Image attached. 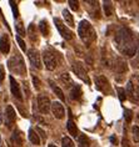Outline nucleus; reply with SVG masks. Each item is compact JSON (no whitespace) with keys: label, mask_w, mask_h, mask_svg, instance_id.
<instances>
[{"label":"nucleus","mask_w":139,"mask_h":147,"mask_svg":"<svg viewBox=\"0 0 139 147\" xmlns=\"http://www.w3.org/2000/svg\"><path fill=\"white\" fill-rule=\"evenodd\" d=\"M115 44L118 50L125 56H134L137 53V42L133 32L127 28H122L115 34Z\"/></svg>","instance_id":"nucleus-1"},{"label":"nucleus","mask_w":139,"mask_h":147,"mask_svg":"<svg viewBox=\"0 0 139 147\" xmlns=\"http://www.w3.org/2000/svg\"><path fill=\"white\" fill-rule=\"evenodd\" d=\"M78 34L80 36V39H82V41L87 46H89L90 44L97 39V34H95V31H94L93 26H91L90 23L87 20H82L79 23Z\"/></svg>","instance_id":"nucleus-2"},{"label":"nucleus","mask_w":139,"mask_h":147,"mask_svg":"<svg viewBox=\"0 0 139 147\" xmlns=\"http://www.w3.org/2000/svg\"><path fill=\"white\" fill-rule=\"evenodd\" d=\"M8 67L12 72L16 74V75H20V76H24L27 74V69H25V65H24V60L21 57V55L19 53H15L14 56L10 59L8 61Z\"/></svg>","instance_id":"nucleus-3"},{"label":"nucleus","mask_w":139,"mask_h":147,"mask_svg":"<svg viewBox=\"0 0 139 147\" xmlns=\"http://www.w3.org/2000/svg\"><path fill=\"white\" fill-rule=\"evenodd\" d=\"M54 24H55V26L58 29V31H59V34L63 36L65 40H72L73 39V31L70 29L67 28V25H64V23L61 21L60 19H58V18H54Z\"/></svg>","instance_id":"nucleus-4"},{"label":"nucleus","mask_w":139,"mask_h":147,"mask_svg":"<svg viewBox=\"0 0 139 147\" xmlns=\"http://www.w3.org/2000/svg\"><path fill=\"white\" fill-rule=\"evenodd\" d=\"M73 71H74L75 75L82 79L84 82L90 84V80H89V78H88V74H87V70H85V67H84V65L82 64V62H79V61L74 62V64H73Z\"/></svg>","instance_id":"nucleus-5"},{"label":"nucleus","mask_w":139,"mask_h":147,"mask_svg":"<svg viewBox=\"0 0 139 147\" xmlns=\"http://www.w3.org/2000/svg\"><path fill=\"white\" fill-rule=\"evenodd\" d=\"M38 109L44 115H46V113L49 112V110L52 109V102H50L48 96H45V95H43V94L39 95L38 96Z\"/></svg>","instance_id":"nucleus-6"},{"label":"nucleus","mask_w":139,"mask_h":147,"mask_svg":"<svg viewBox=\"0 0 139 147\" xmlns=\"http://www.w3.org/2000/svg\"><path fill=\"white\" fill-rule=\"evenodd\" d=\"M95 86H97L98 90L102 91V92H104V94L110 92V85H109L107 78L103 75L95 76Z\"/></svg>","instance_id":"nucleus-7"},{"label":"nucleus","mask_w":139,"mask_h":147,"mask_svg":"<svg viewBox=\"0 0 139 147\" xmlns=\"http://www.w3.org/2000/svg\"><path fill=\"white\" fill-rule=\"evenodd\" d=\"M43 59H44V64H45V66H46V69L48 70L53 71V70L57 67V59L52 53H50V51H46V50L44 51Z\"/></svg>","instance_id":"nucleus-8"},{"label":"nucleus","mask_w":139,"mask_h":147,"mask_svg":"<svg viewBox=\"0 0 139 147\" xmlns=\"http://www.w3.org/2000/svg\"><path fill=\"white\" fill-rule=\"evenodd\" d=\"M15 119H16V113H15V111H14L13 106L12 105L6 106V110H5V123H6V126H8L9 128L13 127L14 122H15Z\"/></svg>","instance_id":"nucleus-9"},{"label":"nucleus","mask_w":139,"mask_h":147,"mask_svg":"<svg viewBox=\"0 0 139 147\" xmlns=\"http://www.w3.org/2000/svg\"><path fill=\"white\" fill-rule=\"evenodd\" d=\"M28 56H29V60L33 64V66L36 69H42V60H40V55L38 53V50L35 49H30L28 50Z\"/></svg>","instance_id":"nucleus-10"},{"label":"nucleus","mask_w":139,"mask_h":147,"mask_svg":"<svg viewBox=\"0 0 139 147\" xmlns=\"http://www.w3.org/2000/svg\"><path fill=\"white\" fill-rule=\"evenodd\" d=\"M52 111H53V115L57 117V119H64V116H65V110L63 107V105L60 104V102H53L52 104Z\"/></svg>","instance_id":"nucleus-11"},{"label":"nucleus","mask_w":139,"mask_h":147,"mask_svg":"<svg viewBox=\"0 0 139 147\" xmlns=\"http://www.w3.org/2000/svg\"><path fill=\"white\" fill-rule=\"evenodd\" d=\"M10 89H12V94L15 96L18 100H23V96H21V90H20V85L16 82V80L10 76Z\"/></svg>","instance_id":"nucleus-12"},{"label":"nucleus","mask_w":139,"mask_h":147,"mask_svg":"<svg viewBox=\"0 0 139 147\" xmlns=\"http://www.w3.org/2000/svg\"><path fill=\"white\" fill-rule=\"evenodd\" d=\"M0 51L3 54H9L10 51V40L6 34H4L0 38Z\"/></svg>","instance_id":"nucleus-13"},{"label":"nucleus","mask_w":139,"mask_h":147,"mask_svg":"<svg viewBox=\"0 0 139 147\" xmlns=\"http://www.w3.org/2000/svg\"><path fill=\"white\" fill-rule=\"evenodd\" d=\"M10 141H12V146L13 147H23V137H21V134L19 131H14L13 135H12V138H10Z\"/></svg>","instance_id":"nucleus-14"},{"label":"nucleus","mask_w":139,"mask_h":147,"mask_svg":"<svg viewBox=\"0 0 139 147\" xmlns=\"http://www.w3.org/2000/svg\"><path fill=\"white\" fill-rule=\"evenodd\" d=\"M67 128H68L69 134H70L73 137H76V136H78V128H76V125L74 123V121H73L72 119L68 120V122H67Z\"/></svg>","instance_id":"nucleus-15"},{"label":"nucleus","mask_w":139,"mask_h":147,"mask_svg":"<svg viewBox=\"0 0 139 147\" xmlns=\"http://www.w3.org/2000/svg\"><path fill=\"white\" fill-rule=\"evenodd\" d=\"M80 96H82V89L79 85H74L70 90V97L73 100H79Z\"/></svg>","instance_id":"nucleus-16"},{"label":"nucleus","mask_w":139,"mask_h":147,"mask_svg":"<svg viewBox=\"0 0 139 147\" xmlns=\"http://www.w3.org/2000/svg\"><path fill=\"white\" fill-rule=\"evenodd\" d=\"M49 84H50V87H52L53 91H54V94H55L57 96L59 97L61 101H64V100H65V96H64V92L60 90V87H58V86L55 85V84H54V82L52 81V80H49Z\"/></svg>","instance_id":"nucleus-17"},{"label":"nucleus","mask_w":139,"mask_h":147,"mask_svg":"<svg viewBox=\"0 0 139 147\" xmlns=\"http://www.w3.org/2000/svg\"><path fill=\"white\" fill-rule=\"evenodd\" d=\"M29 140H30V142L33 145H40V138H39V135L36 134V132L30 128L29 130Z\"/></svg>","instance_id":"nucleus-18"},{"label":"nucleus","mask_w":139,"mask_h":147,"mask_svg":"<svg viewBox=\"0 0 139 147\" xmlns=\"http://www.w3.org/2000/svg\"><path fill=\"white\" fill-rule=\"evenodd\" d=\"M63 16H64V20L65 23H67V25H69V26H74V19H73V15L70 13H69V10H63Z\"/></svg>","instance_id":"nucleus-19"},{"label":"nucleus","mask_w":139,"mask_h":147,"mask_svg":"<svg viewBox=\"0 0 139 147\" xmlns=\"http://www.w3.org/2000/svg\"><path fill=\"white\" fill-rule=\"evenodd\" d=\"M39 29L42 31V34L44 36H48L49 35V26H48V21L46 20H42L39 23Z\"/></svg>","instance_id":"nucleus-20"},{"label":"nucleus","mask_w":139,"mask_h":147,"mask_svg":"<svg viewBox=\"0 0 139 147\" xmlns=\"http://www.w3.org/2000/svg\"><path fill=\"white\" fill-rule=\"evenodd\" d=\"M115 70H117L118 72H124V71H127V64L122 60V59H117Z\"/></svg>","instance_id":"nucleus-21"},{"label":"nucleus","mask_w":139,"mask_h":147,"mask_svg":"<svg viewBox=\"0 0 139 147\" xmlns=\"http://www.w3.org/2000/svg\"><path fill=\"white\" fill-rule=\"evenodd\" d=\"M103 9H104V14L107 16H110L113 14V5L112 1H103Z\"/></svg>","instance_id":"nucleus-22"},{"label":"nucleus","mask_w":139,"mask_h":147,"mask_svg":"<svg viewBox=\"0 0 139 147\" xmlns=\"http://www.w3.org/2000/svg\"><path fill=\"white\" fill-rule=\"evenodd\" d=\"M79 147H90V142L85 135L79 136Z\"/></svg>","instance_id":"nucleus-23"},{"label":"nucleus","mask_w":139,"mask_h":147,"mask_svg":"<svg viewBox=\"0 0 139 147\" xmlns=\"http://www.w3.org/2000/svg\"><path fill=\"white\" fill-rule=\"evenodd\" d=\"M60 80H61V82H63L65 86H70L73 84L70 76H69V74H61V75H60Z\"/></svg>","instance_id":"nucleus-24"},{"label":"nucleus","mask_w":139,"mask_h":147,"mask_svg":"<svg viewBox=\"0 0 139 147\" xmlns=\"http://www.w3.org/2000/svg\"><path fill=\"white\" fill-rule=\"evenodd\" d=\"M15 28H16V32H18V35H21V36H25V35H27V31H25V29H24L23 23H18Z\"/></svg>","instance_id":"nucleus-25"},{"label":"nucleus","mask_w":139,"mask_h":147,"mask_svg":"<svg viewBox=\"0 0 139 147\" xmlns=\"http://www.w3.org/2000/svg\"><path fill=\"white\" fill-rule=\"evenodd\" d=\"M61 145H63V147H74V142H73L72 138H69V137H63V140H61Z\"/></svg>","instance_id":"nucleus-26"},{"label":"nucleus","mask_w":139,"mask_h":147,"mask_svg":"<svg viewBox=\"0 0 139 147\" xmlns=\"http://www.w3.org/2000/svg\"><path fill=\"white\" fill-rule=\"evenodd\" d=\"M133 140L134 142H139V127L138 126H133Z\"/></svg>","instance_id":"nucleus-27"},{"label":"nucleus","mask_w":139,"mask_h":147,"mask_svg":"<svg viewBox=\"0 0 139 147\" xmlns=\"http://www.w3.org/2000/svg\"><path fill=\"white\" fill-rule=\"evenodd\" d=\"M117 92H118V96H119V100L120 101H125V98H127L125 91H124L122 87H118V89H117Z\"/></svg>","instance_id":"nucleus-28"},{"label":"nucleus","mask_w":139,"mask_h":147,"mask_svg":"<svg viewBox=\"0 0 139 147\" xmlns=\"http://www.w3.org/2000/svg\"><path fill=\"white\" fill-rule=\"evenodd\" d=\"M124 119H125V121L128 123L132 122V119H133V113H132L130 110H125L124 111Z\"/></svg>","instance_id":"nucleus-29"},{"label":"nucleus","mask_w":139,"mask_h":147,"mask_svg":"<svg viewBox=\"0 0 139 147\" xmlns=\"http://www.w3.org/2000/svg\"><path fill=\"white\" fill-rule=\"evenodd\" d=\"M68 4H69V6H70V9L74 10V11H76V10L79 9V3H78V1H74V0H69Z\"/></svg>","instance_id":"nucleus-30"},{"label":"nucleus","mask_w":139,"mask_h":147,"mask_svg":"<svg viewBox=\"0 0 139 147\" xmlns=\"http://www.w3.org/2000/svg\"><path fill=\"white\" fill-rule=\"evenodd\" d=\"M16 41H18V44H19V46H20L21 50H23V51H27V46H25V42L23 41V39H21L20 36H16Z\"/></svg>","instance_id":"nucleus-31"},{"label":"nucleus","mask_w":139,"mask_h":147,"mask_svg":"<svg viewBox=\"0 0 139 147\" xmlns=\"http://www.w3.org/2000/svg\"><path fill=\"white\" fill-rule=\"evenodd\" d=\"M132 97H133L134 100L139 101V86L134 87V92H133V96H132Z\"/></svg>","instance_id":"nucleus-32"},{"label":"nucleus","mask_w":139,"mask_h":147,"mask_svg":"<svg viewBox=\"0 0 139 147\" xmlns=\"http://www.w3.org/2000/svg\"><path fill=\"white\" fill-rule=\"evenodd\" d=\"M10 5H12V9H13V14H14V18H18V9L15 8V1H10Z\"/></svg>","instance_id":"nucleus-33"},{"label":"nucleus","mask_w":139,"mask_h":147,"mask_svg":"<svg viewBox=\"0 0 139 147\" xmlns=\"http://www.w3.org/2000/svg\"><path fill=\"white\" fill-rule=\"evenodd\" d=\"M5 78V71H4V66L3 65H0V82L4 80Z\"/></svg>","instance_id":"nucleus-34"},{"label":"nucleus","mask_w":139,"mask_h":147,"mask_svg":"<svg viewBox=\"0 0 139 147\" xmlns=\"http://www.w3.org/2000/svg\"><path fill=\"white\" fill-rule=\"evenodd\" d=\"M33 82H34V86L36 87V89H39V85H40V81H39V79H36L35 76H33Z\"/></svg>","instance_id":"nucleus-35"},{"label":"nucleus","mask_w":139,"mask_h":147,"mask_svg":"<svg viewBox=\"0 0 139 147\" xmlns=\"http://www.w3.org/2000/svg\"><path fill=\"white\" fill-rule=\"evenodd\" d=\"M36 131H38L39 134L42 135V137H43V138H45V134H44V131H43V130H40V128H36Z\"/></svg>","instance_id":"nucleus-36"},{"label":"nucleus","mask_w":139,"mask_h":147,"mask_svg":"<svg viewBox=\"0 0 139 147\" xmlns=\"http://www.w3.org/2000/svg\"><path fill=\"white\" fill-rule=\"evenodd\" d=\"M110 141H112V142H114V143H115V137H112V138H110Z\"/></svg>","instance_id":"nucleus-37"},{"label":"nucleus","mask_w":139,"mask_h":147,"mask_svg":"<svg viewBox=\"0 0 139 147\" xmlns=\"http://www.w3.org/2000/svg\"><path fill=\"white\" fill-rule=\"evenodd\" d=\"M49 147H57L55 145H49Z\"/></svg>","instance_id":"nucleus-38"}]
</instances>
